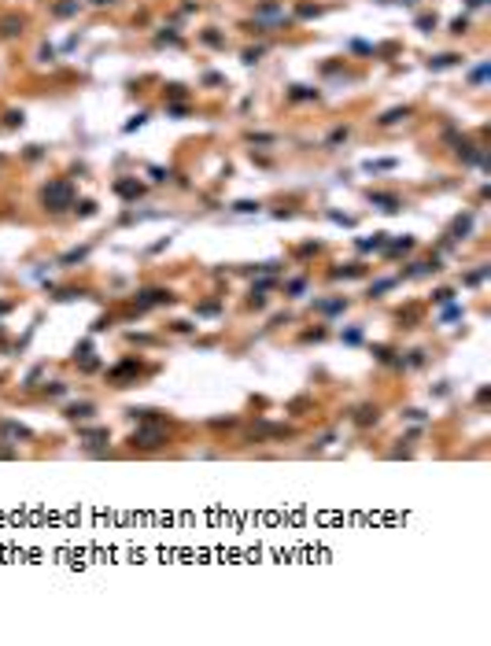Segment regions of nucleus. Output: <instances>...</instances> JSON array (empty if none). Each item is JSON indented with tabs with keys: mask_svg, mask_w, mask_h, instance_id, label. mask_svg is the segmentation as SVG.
Segmentation results:
<instances>
[{
	"mask_svg": "<svg viewBox=\"0 0 491 646\" xmlns=\"http://www.w3.org/2000/svg\"><path fill=\"white\" fill-rule=\"evenodd\" d=\"M44 203H48L52 210H63V207L70 203V185H63V181H56L52 189H44Z\"/></svg>",
	"mask_w": 491,
	"mask_h": 646,
	"instance_id": "1",
	"label": "nucleus"
},
{
	"mask_svg": "<svg viewBox=\"0 0 491 646\" xmlns=\"http://www.w3.org/2000/svg\"><path fill=\"white\" fill-rule=\"evenodd\" d=\"M133 440H140L144 447H155V440H162V432H159V428H151V432H140V436H133Z\"/></svg>",
	"mask_w": 491,
	"mask_h": 646,
	"instance_id": "3",
	"label": "nucleus"
},
{
	"mask_svg": "<svg viewBox=\"0 0 491 646\" xmlns=\"http://www.w3.org/2000/svg\"><path fill=\"white\" fill-rule=\"evenodd\" d=\"M140 303H170V292H159V288H148V292H140Z\"/></svg>",
	"mask_w": 491,
	"mask_h": 646,
	"instance_id": "2",
	"label": "nucleus"
},
{
	"mask_svg": "<svg viewBox=\"0 0 491 646\" xmlns=\"http://www.w3.org/2000/svg\"><path fill=\"white\" fill-rule=\"evenodd\" d=\"M70 417H89V406H70Z\"/></svg>",
	"mask_w": 491,
	"mask_h": 646,
	"instance_id": "5",
	"label": "nucleus"
},
{
	"mask_svg": "<svg viewBox=\"0 0 491 646\" xmlns=\"http://www.w3.org/2000/svg\"><path fill=\"white\" fill-rule=\"evenodd\" d=\"M373 203H380V210H399V199L395 196H373Z\"/></svg>",
	"mask_w": 491,
	"mask_h": 646,
	"instance_id": "4",
	"label": "nucleus"
}]
</instances>
